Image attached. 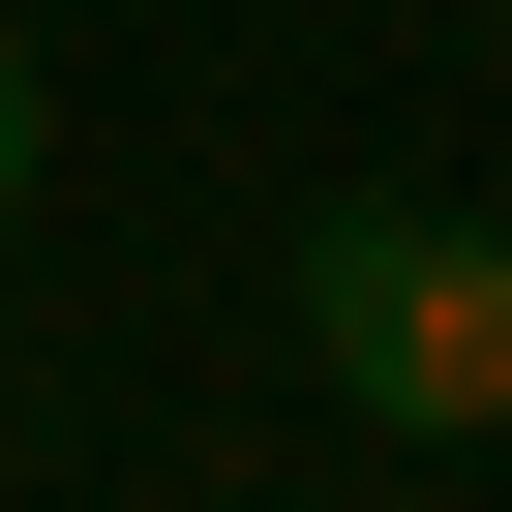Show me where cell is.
<instances>
[{
    "label": "cell",
    "instance_id": "cell-1",
    "mask_svg": "<svg viewBox=\"0 0 512 512\" xmlns=\"http://www.w3.org/2000/svg\"><path fill=\"white\" fill-rule=\"evenodd\" d=\"M302 362H332L392 452H482V422H512V241H482V211H422V181L302 211Z\"/></svg>",
    "mask_w": 512,
    "mask_h": 512
},
{
    "label": "cell",
    "instance_id": "cell-2",
    "mask_svg": "<svg viewBox=\"0 0 512 512\" xmlns=\"http://www.w3.org/2000/svg\"><path fill=\"white\" fill-rule=\"evenodd\" d=\"M31 151H61V61H31V31H0V211H31Z\"/></svg>",
    "mask_w": 512,
    "mask_h": 512
}]
</instances>
